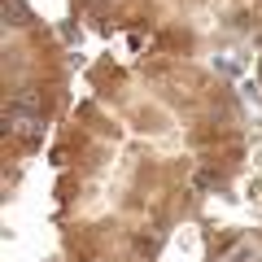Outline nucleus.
<instances>
[{"label": "nucleus", "mask_w": 262, "mask_h": 262, "mask_svg": "<svg viewBox=\"0 0 262 262\" xmlns=\"http://www.w3.org/2000/svg\"><path fill=\"white\" fill-rule=\"evenodd\" d=\"M5 22H9V27H22V22H31V13L22 9V0H5Z\"/></svg>", "instance_id": "1"}, {"label": "nucleus", "mask_w": 262, "mask_h": 262, "mask_svg": "<svg viewBox=\"0 0 262 262\" xmlns=\"http://www.w3.org/2000/svg\"><path fill=\"white\" fill-rule=\"evenodd\" d=\"M192 184H196V188H210V184H214V175H210V170H196Z\"/></svg>", "instance_id": "2"}, {"label": "nucleus", "mask_w": 262, "mask_h": 262, "mask_svg": "<svg viewBox=\"0 0 262 262\" xmlns=\"http://www.w3.org/2000/svg\"><path fill=\"white\" fill-rule=\"evenodd\" d=\"M110 5H118V0H88V9H110Z\"/></svg>", "instance_id": "3"}]
</instances>
